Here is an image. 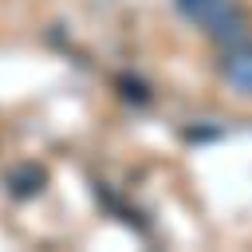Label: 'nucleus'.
Here are the masks:
<instances>
[{
  "instance_id": "obj_1",
  "label": "nucleus",
  "mask_w": 252,
  "mask_h": 252,
  "mask_svg": "<svg viewBox=\"0 0 252 252\" xmlns=\"http://www.w3.org/2000/svg\"><path fill=\"white\" fill-rule=\"evenodd\" d=\"M177 12L193 20L197 28H205L213 39H220L224 47L244 43V20L232 0H177Z\"/></svg>"
},
{
  "instance_id": "obj_2",
  "label": "nucleus",
  "mask_w": 252,
  "mask_h": 252,
  "mask_svg": "<svg viewBox=\"0 0 252 252\" xmlns=\"http://www.w3.org/2000/svg\"><path fill=\"white\" fill-rule=\"evenodd\" d=\"M8 189H12L16 197L39 193V189H43V169H39V165H20V169H12V173H8Z\"/></svg>"
}]
</instances>
